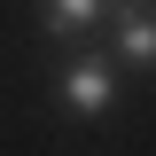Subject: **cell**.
<instances>
[{
  "mask_svg": "<svg viewBox=\"0 0 156 156\" xmlns=\"http://www.w3.org/2000/svg\"><path fill=\"white\" fill-rule=\"evenodd\" d=\"M62 109H78V117H101L109 109V62L101 55H78L70 70H62Z\"/></svg>",
  "mask_w": 156,
  "mask_h": 156,
  "instance_id": "cell-1",
  "label": "cell"
},
{
  "mask_svg": "<svg viewBox=\"0 0 156 156\" xmlns=\"http://www.w3.org/2000/svg\"><path fill=\"white\" fill-rule=\"evenodd\" d=\"M117 55L140 62V70H156V0L125 8V23H117Z\"/></svg>",
  "mask_w": 156,
  "mask_h": 156,
  "instance_id": "cell-2",
  "label": "cell"
},
{
  "mask_svg": "<svg viewBox=\"0 0 156 156\" xmlns=\"http://www.w3.org/2000/svg\"><path fill=\"white\" fill-rule=\"evenodd\" d=\"M39 8H47V31H55V39H78L86 23L101 16V0H39Z\"/></svg>",
  "mask_w": 156,
  "mask_h": 156,
  "instance_id": "cell-3",
  "label": "cell"
}]
</instances>
